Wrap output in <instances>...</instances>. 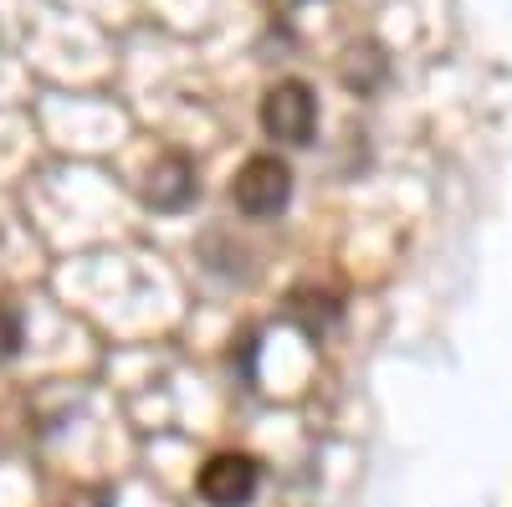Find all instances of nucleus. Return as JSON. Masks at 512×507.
<instances>
[{"instance_id": "obj_2", "label": "nucleus", "mask_w": 512, "mask_h": 507, "mask_svg": "<svg viewBox=\"0 0 512 507\" xmlns=\"http://www.w3.org/2000/svg\"><path fill=\"white\" fill-rule=\"evenodd\" d=\"M313 123H318V103H313V93H308V82L287 77V82H277V88L267 93V103H262V129H267L272 139H282V144H308V139H313Z\"/></svg>"}, {"instance_id": "obj_5", "label": "nucleus", "mask_w": 512, "mask_h": 507, "mask_svg": "<svg viewBox=\"0 0 512 507\" xmlns=\"http://www.w3.org/2000/svg\"><path fill=\"white\" fill-rule=\"evenodd\" d=\"M21 338H26V333H21V313L0 303V364L21 354Z\"/></svg>"}, {"instance_id": "obj_1", "label": "nucleus", "mask_w": 512, "mask_h": 507, "mask_svg": "<svg viewBox=\"0 0 512 507\" xmlns=\"http://www.w3.org/2000/svg\"><path fill=\"white\" fill-rule=\"evenodd\" d=\"M287 195H292V169H287L277 154L246 159V164L236 169V180H231V200H236L241 216H251V221L277 216V210L287 205Z\"/></svg>"}, {"instance_id": "obj_4", "label": "nucleus", "mask_w": 512, "mask_h": 507, "mask_svg": "<svg viewBox=\"0 0 512 507\" xmlns=\"http://www.w3.org/2000/svg\"><path fill=\"white\" fill-rule=\"evenodd\" d=\"M190 195H195V169H190V159H180V154L159 159L154 175H149V185H144V200H149L154 210H185Z\"/></svg>"}, {"instance_id": "obj_3", "label": "nucleus", "mask_w": 512, "mask_h": 507, "mask_svg": "<svg viewBox=\"0 0 512 507\" xmlns=\"http://www.w3.org/2000/svg\"><path fill=\"white\" fill-rule=\"evenodd\" d=\"M256 482H262V472H256V461L251 456H210L205 467H200V482L195 492L210 502V507H246L256 497Z\"/></svg>"}]
</instances>
